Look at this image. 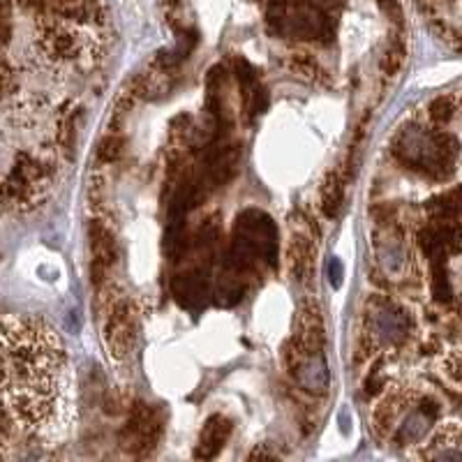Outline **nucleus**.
<instances>
[{
	"instance_id": "nucleus-1",
	"label": "nucleus",
	"mask_w": 462,
	"mask_h": 462,
	"mask_svg": "<svg viewBox=\"0 0 462 462\" xmlns=\"http://www.w3.org/2000/svg\"><path fill=\"white\" fill-rule=\"evenodd\" d=\"M0 405L24 439L60 432L70 411V363L49 323L0 319Z\"/></svg>"
},
{
	"instance_id": "nucleus-2",
	"label": "nucleus",
	"mask_w": 462,
	"mask_h": 462,
	"mask_svg": "<svg viewBox=\"0 0 462 462\" xmlns=\"http://www.w3.org/2000/svg\"><path fill=\"white\" fill-rule=\"evenodd\" d=\"M398 155L414 169H420L432 178H448L455 171L458 141L446 132L405 134Z\"/></svg>"
},
{
	"instance_id": "nucleus-3",
	"label": "nucleus",
	"mask_w": 462,
	"mask_h": 462,
	"mask_svg": "<svg viewBox=\"0 0 462 462\" xmlns=\"http://www.w3.org/2000/svg\"><path fill=\"white\" fill-rule=\"evenodd\" d=\"M268 24L273 30H287L296 37H319L326 30V17L305 0H273L268 5Z\"/></svg>"
},
{
	"instance_id": "nucleus-4",
	"label": "nucleus",
	"mask_w": 462,
	"mask_h": 462,
	"mask_svg": "<svg viewBox=\"0 0 462 462\" xmlns=\"http://www.w3.org/2000/svg\"><path fill=\"white\" fill-rule=\"evenodd\" d=\"M136 340V319L130 301L114 303L105 321V342L114 358H125Z\"/></svg>"
},
{
	"instance_id": "nucleus-5",
	"label": "nucleus",
	"mask_w": 462,
	"mask_h": 462,
	"mask_svg": "<svg viewBox=\"0 0 462 462\" xmlns=\"http://www.w3.org/2000/svg\"><path fill=\"white\" fill-rule=\"evenodd\" d=\"M326 344V330H323V319L321 312L317 308V303H305L299 314V323H296V335L292 340V365L299 358H314L323 351Z\"/></svg>"
},
{
	"instance_id": "nucleus-6",
	"label": "nucleus",
	"mask_w": 462,
	"mask_h": 462,
	"mask_svg": "<svg viewBox=\"0 0 462 462\" xmlns=\"http://www.w3.org/2000/svg\"><path fill=\"white\" fill-rule=\"evenodd\" d=\"M157 434H160V420H157L155 411L148 407H136L134 414L130 416L125 432L121 434V439L125 441V448L130 451H143L146 446H153Z\"/></svg>"
},
{
	"instance_id": "nucleus-7",
	"label": "nucleus",
	"mask_w": 462,
	"mask_h": 462,
	"mask_svg": "<svg viewBox=\"0 0 462 462\" xmlns=\"http://www.w3.org/2000/svg\"><path fill=\"white\" fill-rule=\"evenodd\" d=\"M88 238H91V252H93V282H100L107 275L109 266L116 261V240L112 231L107 229L102 222H93L88 229Z\"/></svg>"
},
{
	"instance_id": "nucleus-8",
	"label": "nucleus",
	"mask_w": 462,
	"mask_h": 462,
	"mask_svg": "<svg viewBox=\"0 0 462 462\" xmlns=\"http://www.w3.org/2000/svg\"><path fill=\"white\" fill-rule=\"evenodd\" d=\"M420 455L427 460H462V427L444 425Z\"/></svg>"
},
{
	"instance_id": "nucleus-9",
	"label": "nucleus",
	"mask_w": 462,
	"mask_h": 462,
	"mask_svg": "<svg viewBox=\"0 0 462 462\" xmlns=\"http://www.w3.org/2000/svg\"><path fill=\"white\" fill-rule=\"evenodd\" d=\"M229 432H231V420H226L224 416H213L208 423L204 425L202 439H199V448L195 451V455L204 460L217 455L220 448L224 446V441L229 439Z\"/></svg>"
},
{
	"instance_id": "nucleus-10",
	"label": "nucleus",
	"mask_w": 462,
	"mask_h": 462,
	"mask_svg": "<svg viewBox=\"0 0 462 462\" xmlns=\"http://www.w3.org/2000/svg\"><path fill=\"white\" fill-rule=\"evenodd\" d=\"M287 257H289V271H292L294 280L296 282H305L310 271H312V257H314V250H312V243H310V238L294 236L292 243H289Z\"/></svg>"
},
{
	"instance_id": "nucleus-11",
	"label": "nucleus",
	"mask_w": 462,
	"mask_h": 462,
	"mask_svg": "<svg viewBox=\"0 0 462 462\" xmlns=\"http://www.w3.org/2000/svg\"><path fill=\"white\" fill-rule=\"evenodd\" d=\"M342 199H344V188H342V181L340 176L335 174H328L326 181L321 185V208L326 213L328 217H335L337 211H340L342 206Z\"/></svg>"
},
{
	"instance_id": "nucleus-12",
	"label": "nucleus",
	"mask_w": 462,
	"mask_h": 462,
	"mask_svg": "<svg viewBox=\"0 0 462 462\" xmlns=\"http://www.w3.org/2000/svg\"><path fill=\"white\" fill-rule=\"evenodd\" d=\"M24 437L15 425V420L10 418V414L5 411V407L0 405V458H5L17 444H21Z\"/></svg>"
},
{
	"instance_id": "nucleus-13",
	"label": "nucleus",
	"mask_w": 462,
	"mask_h": 462,
	"mask_svg": "<svg viewBox=\"0 0 462 462\" xmlns=\"http://www.w3.org/2000/svg\"><path fill=\"white\" fill-rule=\"evenodd\" d=\"M402 60H405V44L400 42V39H393V42L389 44V49H386L384 56H382L384 74H389V77L398 74V70L402 67Z\"/></svg>"
},
{
	"instance_id": "nucleus-14",
	"label": "nucleus",
	"mask_w": 462,
	"mask_h": 462,
	"mask_svg": "<svg viewBox=\"0 0 462 462\" xmlns=\"http://www.w3.org/2000/svg\"><path fill=\"white\" fill-rule=\"evenodd\" d=\"M455 114V107H453V100L451 98H437L430 105V118L437 123V125H444L453 118Z\"/></svg>"
},
{
	"instance_id": "nucleus-15",
	"label": "nucleus",
	"mask_w": 462,
	"mask_h": 462,
	"mask_svg": "<svg viewBox=\"0 0 462 462\" xmlns=\"http://www.w3.org/2000/svg\"><path fill=\"white\" fill-rule=\"evenodd\" d=\"M12 35V0H0V42Z\"/></svg>"
},
{
	"instance_id": "nucleus-16",
	"label": "nucleus",
	"mask_w": 462,
	"mask_h": 462,
	"mask_svg": "<svg viewBox=\"0 0 462 462\" xmlns=\"http://www.w3.org/2000/svg\"><path fill=\"white\" fill-rule=\"evenodd\" d=\"M121 155H123V139H118V136H109V139H105V143L100 146V157L105 162L118 160Z\"/></svg>"
},
{
	"instance_id": "nucleus-17",
	"label": "nucleus",
	"mask_w": 462,
	"mask_h": 462,
	"mask_svg": "<svg viewBox=\"0 0 462 462\" xmlns=\"http://www.w3.org/2000/svg\"><path fill=\"white\" fill-rule=\"evenodd\" d=\"M444 368H446L448 379H451V382H455L458 386H462V356H460V354L448 356L446 363H444Z\"/></svg>"
},
{
	"instance_id": "nucleus-18",
	"label": "nucleus",
	"mask_w": 462,
	"mask_h": 462,
	"mask_svg": "<svg viewBox=\"0 0 462 462\" xmlns=\"http://www.w3.org/2000/svg\"><path fill=\"white\" fill-rule=\"evenodd\" d=\"M379 8H382V12L386 17L391 19L393 24H402V8H400L398 0H379Z\"/></svg>"
}]
</instances>
